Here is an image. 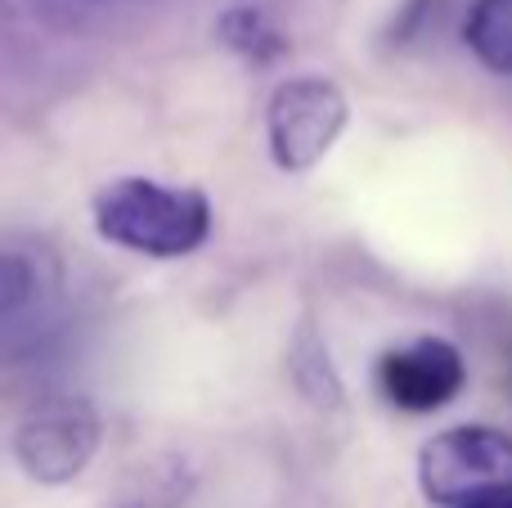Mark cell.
I'll return each mask as SVG.
<instances>
[{
  "label": "cell",
  "mask_w": 512,
  "mask_h": 508,
  "mask_svg": "<svg viewBox=\"0 0 512 508\" xmlns=\"http://www.w3.org/2000/svg\"><path fill=\"white\" fill-rule=\"evenodd\" d=\"M90 216L104 243L153 261L189 257L212 234V203L203 189L162 185L149 176L108 180L90 203Z\"/></svg>",
  "instance_id": "6da1fadb"
},
{
  "label": "cell",
  "mask_w": 512,
  "mask_h": 508,
  "mask_svg": "<svg viewBox=\"0 0 512 508\" xmlns=\"http://www.w3.org/2000/svg\"><path fill=\"white\" fill-rule=\"evenodd\" d=\"M418 491L427 504L463 508L512 495V432L490 423H459L418 450Z\"/></svg>",
  "instance_id": "7a4b0ae2"
},
{
  "label": "cell",
  "mask_w": 512,
  "mask_h": 508,
  "mask_svg": "<svg viewBox=\"0 0 512 508\" xmlns=\"http://www.w3.org/2000/svg\"><path fill=\"white\" fill-rule=\"evenodd\" d=\"M104 423L99 410L77 392H54L27 405V414L14 428V459L32 482L41 486H68L86 473L95 459Z\"/></svg>",
  "instance_id": "3957f363"
},
{
  "label": "cell",
  "mask_w": 512,
  "mask_h": 508,
  "mask_svg": "<svg viewBox=\"0 0 512 508\" xmlns=\"http://www.w3.org/2000/svg\"><path fill=\"white\" fill-rule=\"evenodd\" d=\"M346 104L342 86L328 77H288L274 86L270 108H265V135H270V158L279 171L301 176L315 162H324V153L337 144V135L346 131Z\"/></svg>",
  "instance_id": "277c9868"
},
{
  "label": "cell",
  "mask_w": 512,
  "mask_h": 508,
  "mask_svg": "<svg viewBox=\"0 0 512 508\" xmlns=\"http://www.w3.org/2000/svg\"><path fill=\"white\" fill-rule=\"evenodd\" d=\"M468 383L463 351L445 338H414L378 360V392L387 405L409 414H432L450 405Z\"/></svg>",
  "instance_id": "5b68a950"
},
{
  "label": "cell",
  "mask_w": 512,
  "mask_h": 508,
  "mask_svg": "<svg viewBox=\"0 0 512 508\" xmlns=\"http://www.w3.org/2000/svg\"><path fill=\"white\" fill-rule=\"evenodd\" d=\"M216 36H221L225 50H234L239 59L256 63V68L279 63L283 54H288V36H283L256 5H230L221 18H216Z\"/></svg>",
  "instance_id": "8992f818"
},
{
  "label": "cell",
  "mask_w": 512,
  "mask_h": 508,
  "mask_svg": "<svg viewBox=\"0 0 512 508\" xmlns=\"http://www.w3.org/2000/svg\"><path fill=\"white\" fill-rule=\"evenodd\" d=\"M463 41L481 59V68L512 77V0H472Z\"/></svg>",
  "instance_id": "52a82bcc"
},
{
  "label": "cell",
  "mask_w": 512,
  "mask_h": 508,
  "mask_svg": "<svg viewBox=\"0 0 512 508\" xmlns=\"http://www.w3.org/2000/svg\"><path fill=\"white\" fill-rule=\"evenodd\" d=\"M463 508H512V495H499V500H477V504H463Z\"/></svg>",
  "instance_id": "ba28073f"
}]
</instances>
